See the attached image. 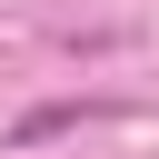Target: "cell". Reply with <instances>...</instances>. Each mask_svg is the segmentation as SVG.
I'll list each match as a JSON object with an SVG mask.
<instances>
[{"label":"cell","instance_id":"1","mask_svg":"<svg viewBox=\"0 0 159 159\" xmlns=\"http://www.w3.org/2000/svg\"><path fill=\"white\" fill-rule=\"evenodd\" d=\"M80 119H99V99H40V109L10 119V149H50V139H70Z\"/></svg>","mask_w":159,"mask_h":159}]
</instances>
